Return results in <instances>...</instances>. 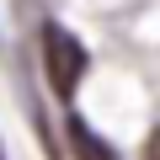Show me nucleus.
I'll use <instances>...</instances> for the list:
<instances>
[{"label": "nucleus", "mask_w": 160, "mask_h": 160, "mask_svg": "<svg viewBox=\"0 0 160 160\" xmlns=\"http://www.w3.org/2000/svg\"><path fill=\"white\" fill-rule=\"evenodd\" d=\"M38 59H43V75H48V91L59 96V102H69L75 91H80V80H86V43H80L69 27H59V22H43V32H38Z\"/></svg>", "instance_id": "nucleus-1"}, {"label": "nucleus", "mask_w": 160, "mask_h": 160, "mask_svg": "<svg viewBox=\"0 0 160 160\" xmlns=\"http://www.w3.org/2000/svg\"><path fill=\"white\" fill-rule=\"evenodd\" d=\"M69 144H75V160H118V155L107 149V139L91 133L80 118H69Z\"/></svg>", "instance_id": "nucleus-2"}, {"label": "nucleus", "mask_w": 160, "mask_h": 160, "mask_svg": "<svg viewBox=\"0 0 160 160\" xmlns=\"http://www.w3.org/2000/svg\"><path fill=\"white\" fill-rule=\"evenodd\" d=\"M144 160H160V128L149 133V144H144Z\"/></svg>", "instance_id": "nucleus-3"}, {"label": "nucleus", "mask_w": 160, "mask_h": 160, "mask_svg": "<svg viewBox=\"0 0 160 160\" xmlns=\"http://www.w3.org/2000/svg\"><path fill=\"white\" fill-rule=\"evenodd\" d=\"M0 160H6V155H0Z\"/></svg>", "instance_id": "nucleus-4"}]
</instances>
